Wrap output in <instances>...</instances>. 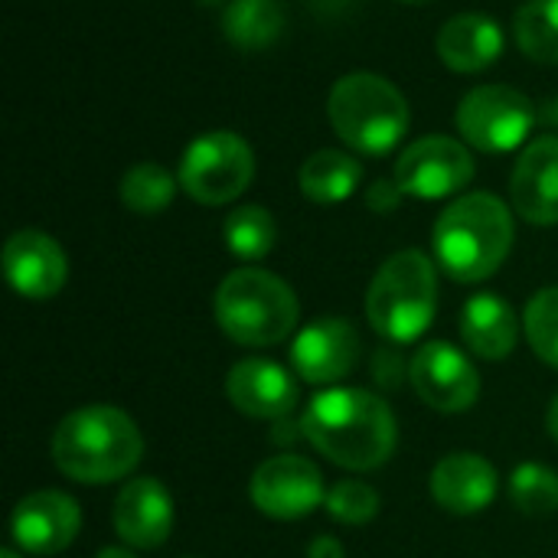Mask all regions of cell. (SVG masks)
Here are the masks:
<instances>
[{"label":"cell","mask_w":558,"mask_h":558,"mask_svg":"<svg viewBox=\"0 0 558 558\" xmlns=\"http://www.w3.org/2000/svg\"><path fill=\"white\" fill-rule=\"evenodd\" d=\"M301 435L347 471H373L396 451L392 409L366 389H327L301 415Z\"/></svg>","instance_id":"obj_1"},{"label":"cell","mask_w":558,"mask_h":558,"mask_svg":"<svg viewBox=\"0 0 558 558\" xmlns=\"http://www.w3.org/2000/svg\"><path fill=\"white\" fill-rule=\"evenodd\" d=\"M513 213L494 193H468L435 222V258L461 284L487 281L513 248Z\"/></svg>","instance_id":"obj_2"},{"label":"cell","mask_w":558,"mask_h":558,"mask_svg":"<svg viewBox=\"0 0 558 558\" xmlns=\"http://www.w3.org/2000/svg\"><path fill=\"white\" fill-rule=\"evenodd\" d=\"M144 454L134 418L114 405H82L52 435L56 468L78 484H111L128 477Z\"/></svg>","instance_id":"obj_3"},{"label":"cell","mask_w":558,"mask_h":558,"mask_svg":"<svg viewBox=\"0 0 558 558\" xmlns=\"http://www.w3.org/2000/svg\"><path fill=\"white\" fill-rule=\"evenodd\" d=\"M327 114L337 137L366 157H386L396 150L412 121L405 95L376 72H350L333 82Z\"/></svg>","instance_id":"obj_4"},{"label":"cell","mask_w":558,"mask_h":558,"mask_svg":"<svg viewBox=\"0 0 558 558\" xmlns=\"http://www.w3.org/2000/svg\"><path fill=\"white\" fill-rule=\"evenodd\" d=\"M438 311V271L418 248L396 252L376 271L366 291V317L373 330L392 343L418 340Z\"/></svg>","instance_id":"obj_5"},{"label":"cell","mask_w":558,"mask_h":558,"mask_svg":"<svg viewBox=\"0 0 558 558\" xmlns=\"http://www.w3.org/2000/svg\"><path fill=\"white\" fill-rule=\"evenodd\" d=\"M301 307L288 281L265 268H239L216 291V320L242 347H275L298 327Z\"/></svg>","instance_id":"obj_6"},{"label":"cell","mask_w":558,"mask_h":558,"mask_svg":"<svg viewBox=\"0 0 558 558\" xmlns=\"http://www.w3.org/2000/svg\"><path fill=\"white\" fill-rule=\"evenodd\" d=\"M255 177V154L245 137L232 131H209L196 137L180 160V186L203 206H226L248 190Z\"/></svg>","instance_id":"obj_7"},{"label":"cell","mask_w":558,"mask_h":558,"mask_svg":"<svg viewBox=\"0 0 558 558\" xmlns=\"http://www.w3.org/2000/svg\"><path fill=\"white\" fill-rule=\"evenodd\" d=\"M458 131L481 154H510L523 147L536 124L530 95L513 85H477L458 105Z\"/></svg>","instance_id":"obj_8"},{"label":"cell","mask_w":558,"mask_h":558,"mask_svg":"<svg viewBox=\"0 0 558 558\" xmlns=\"http://www.w3.org/2000/svg\"><path fill=\"white\" fill-rule=\"evenodd\" d=\"M474 177V157L468 144L445 137V134H428L409 144L399 160L392 180L405 196L415 199H445L461 193Z\"/></svg>","instance_id":"obj_9"},{"label":"cell","mask_w":558,"mask_h":558,"mask_svg":"<svg viewBox=\"0 0 558 558\" xmlns=\"http://www.w3.org/2000/svg\"><path fill=\"white\" fill-rule=\"evenodd\" d=\"M252 504L271 520H301L327 504L324 474L314 461L301 454H278L268 458L252 474Z\"/></svg>","instance_id":"obj_10"},{"label":"cell","mask_w":558,"mask_h":558,"mask_svg":"<svg viewBox=\"0 0 558 558\" xmlns=\"http://www.w3.org/2000/svg\"><path fill=\"white\" fill-rule=\"evenodd\" d=\"M409 379L418 399L435 412H468L481 396V376L474 363L451 343H425L409 363Z\"/></svg>","instance_id":"obj_11"},{"label":"cell","mask_w":558,"mask_h":558,"mask_svg":"<svg viewBox=\"0 0 558 558\" xmlns=\"http://www.w3.org/2000/svg\"><path fill=\"white\" fill-rule=\"evenodd\" d=\"M291 363L304 383H340L360 363V333L347 317H320L294 337Z\"/></svg>","instance_id":"obj_12"},{"label":"cell","mask_w":558,"mask_h":558,"mask_svg":"<svg viewBox=\"0 0 558 558\" xmlns=\"http://www.w3.org/2000/svg\"><path fill=\"white\" fill-rule=\"evenodd\" d=\"M82 513L78 504L59 490H36L23 497L13 510L10 533L16 549L26 556H56L78 536Z\"/></svg>","instance_id":"obj_13"},{"label":"cell","mask_w":558,"mask_h":558,"mask_svg":"<svg viewBox=\"0 0 558 558\" xmlns=\"http://www.w3.org/2000/svg\"><path fill=\"white\" fill-rule=\"evenodd\" d=\"M3 275L20 298L46 301L62 291L69 262L56 239L39 229H20L3 245Z\"/></svg>","instance_id":"obj_14"},{"label":"cell","mask_w":558,"mask_h":558,"mask_svg":"<svg viewBox=\"0 0 558 558\" xmlns=\"http://www.w3.org/2000/svg\"><path fill=\"white\" fill-rule=\"evenodd\" d=\"M229 402L248 418H271L281 422L298 405V383L291 373L271 360H242L226 376Z\"/></svg>","instance_id":"obj_15"},{"label":"cell","mask_w":558,"mask_h":558,"mask_svg":"<svg viewBox=\"0 0 558 558\" xmlns=\"http://www.w3.org/2000/svg\"><path fill=\"white\" fill-rule=\"evenodd\" d=\"M173 530V500L154 477L128 481L114 500V533L134 549H157Z\"/></svg>","instance_id":"obj_16"},{"label":"cell","mask_w":558,"mask_h":558,"mask_svg":"<svg viewBox=\"0 0 558 558\" xmlns=\"http://www.w3.org/2000/svg\"><path fill=\"white\" fill-rule=\"evenodd\" d=\"M510 196L526 222L558 226V137L546 134L520 154Z\"/></svg>","instance_id":"obj_17"},{"label":"cell","mask_w":558,"mask_h":558,"mask_svg":"<svg viewBox=\"0 0 558 558\" xmlns=\"http://www.w3.org/2000/svg\"><path fill=\"white\" fill-rule=\"evenodd\" d=\"M432 497L454 517H474L497 497V468L471 451L441 458L432 471Z\"/></svg>","instance_id":"obj_18"},{"label":"cell","mask_w":558,"mask_h":558,"mask_svg":"<svg viewBox=\"0 0 558 558\" xmlns=\"http://www.w3.org/2000/svg\"><path fill=\"white\" fill-rule=\"evenodd\" d=\"M435 49L438 59L461 75L484 72L504 56V29L487 13H458L438 29Z\"/></svg>","instance_id":"obj_19"},{"label":"cell","mask_w":558,"mask_h":558,"mask_svg":"<svg viewBox=\"0 0 558 558\" xmlns=\"http://www.w3.org/2000/svg\"><path fill=\"white\" fill-rule=\"evenodd\" d=\"M461 337L481 360H507L520 340L517 311L500 294H474L461 311Z\"/></svg>","instance_id":"obj_20"},{"label":"cell","mask_w":558,"mask_h":558,"mask_svg":"<svg viewBox=\"0 0 558 558\" xmlns=\"http://www.w3.org/2000/svg\"><path fill=\"white\" fill-rule=\"evenodd\" d=\"M288 13L281 0H229L222 10V33L242 52L271 49L284 33Z\"/></svg>","instance_id":"obj_21"},{"label":"cell","mask_w":558,"mask_h":558,"mask_svg":"<svg viewBox=\"0 0 558 558\" xmlns=\"http://www.w3.org/2000/svg\"><path fill=\"white\" fill-rule=\"evenodd\" d=\"M360 180H363L360 160L343 150H333V147L311 154L298 177L301 193L317 206H333V203L350 199L360 190Z\"/></svg>","instance_id":"obj_22"},{"label":"cell","mask_w":558,"mask_h":558,"mask_svg":"<svg viewBox=\"0 0 558 558\" xmlns=\"http://www.w3.org/2000/svg\"><path fill=\"white\" fill-rule=\"evenodd\" d=\"M222 235H226V248L235 258L258 262V258H265L275 248L278 226H275V216L265 206L252 203V206H239V209H232L226 216Z\"/></svg>","instance_id":"obj_23"},{"label":"cell","mask_w":558,"mask_h":558,"mask_svg":"<svg viewBox=\"0 0 558 558\" xmlns=\"http://www.w3.org/2000/svg\"><path fill=\"white\" fill-rule=\"evenodd\" d=\"M517 46L536 62H558V0H526L513 16Z\"/></svg>","instance_id":"obj_24"},{"label":"cell","mask_w":558,"mask_h":558,"mask_svg":"<svg viewBox=\"0 0 558 558\" xmlns=\"http://www.w3.org/2000/svg\"><path fill=\"white\" fill-rule=\"evenodd\" d=\"M177 183L180 180L170 170H163L160 163H137L121 180V203L141 216L163 213L177 196Z\"/></svg>","instance_id":"obj_25"},{"label":"cell","mask_w":558,"mask_h":558,"mask_svg":"<svg viewBox=\"0 0 558 558\" xmlns=\"http://www.w3.org/2000/svg\"><path fill=\"white\" fill-rule=\"evenodd\" d=\"M510 500L526 517L558 510V474L546 464H520L510 477Z\"/></svg>","instance_id":"obj_26"},{"label":"cell","mask_w":558,"mask_h":558,"mask_svg":"<svg viewBox=\"0 0 558 558\" xmlns=\"http://www.w3.org/2000/svg\"><path fill=\"white\" fill-rule=\"evenodd\" d=\"M526 340L533 353L558 369V288H543L526 304Z\"/></svg>","instance_id":"obj_27"},{"label":"cell","mask_w":558,"mask_h":558,"mask_svg":"<svg viewBox=\"0 0 558 558\" xmlns=\"http://www.w3.org/2000/svg\"><path fill=\"white\" fill-rule=\"evenodd\" d=\"M327 513L337 523L347 526H363L379 513V494L363 484V481H340L330 494H327Z\"/></svg>","instance_id":"obj_28"},{"label":"cell","mask_w":558,"mask_h":558,"mask_svg":"<svg viewBox=\"0 0 558 558\" xmlns=\"http://www.w3.org/2000/svg\"><path fill=\"white\" fill-rule=\"evenodd\" d=\"M402 190H399V183L392 180V177H386V180H376L369 190H366V206L373 209V213H392V209H399V203H402Z\"/></svg>","instance_id":"obj_29"},{"label":"cell","mask_w":558,"mask_h":558,"mask_svg":"<svg viewBox=\"0 0 558 558\" xmlns=\"http://www.w3.org/2000/svg\"><path fill=\"white\" fill-rule=\"evenodd\" d=\"M307 558H347V553H343V546L333 536H317L307 546Z\"/></svg>","instance_id":"obj_30"},{"label":"cell","mask_w":558,"mask_h":558,"mask_svg":"<svg viewBox=\"0 0 558 558\" xmlns=\"http://www.w3.org/2000/svg\"><path fill=\"white\" fill-rule=\"evenodd\" d=\"M543 121H546L549 128H556L558 131V95L553 98V101H549V105H546V108H543Z\"/></svg>","instance_id":"obj_31"},{"label":"cell","mask_w":558,"mask_h":558,"mask_svg":"<svg viewBox=\"0 0 558 558\" xmlns=\"http://www.w3.org/2000/svg\"><path fill=\"white\" fill-rule=\"evenodd\" d=\"M546 428H549V435L558 441V396L553 399V405H549V415H546Z\"/></svg>","instance_id":"obj_32"},{"label":"cell","mask_w":558,"mask_h":558,"mask_svg":"<svg viewBox=\"0 0 558 558\" xmlns=\"http://www.w3.org/2000/svg\"><path fill=\"white\" fill-rule=\"evenodd\" d=\"M95 558H134L128 549H114V546H108V549H101Z\"/></svg>","instance_id":"obj_33"},{"label":"cell","mask_w":558,"mask_h":558,"mask_svg":"<svg viewBox=\"0 0 558 558\" xmlns=\"http://www.w3.org/2000/svg\"><path fill=\"white\" fill-rule=\"evenodd\" d=\"M199 7H222V3H229V0H196Z\"/></svg>","instance_id":"obj_34"},{"label":"cell","mask_w":558,"mask_h":558,"mask_svg":"<svg viewBox=\"0 0 558 558\" xmlns=\"http://www.w3.org/2000/svg\"><path fill=\"white\" fill-rule=\"evenodd\" d=\"M0 558H20V556H16L13 549H3V556H0Z\"/></svg>","instance_id":"obj_35"},{"label":"cell","mask_w":558,"mask_h":558,"mask_svg":"<svg viewBox=\"0 0 558 558\" xmlns=\"http://www.w3.org/2000/svg\"><path fill=\"white\" fill-rule=\"evenodd\" d=\"M399 3H425V0H399Z\"/></svg>","instance_id":"obj_36"}]
</instances>
